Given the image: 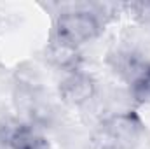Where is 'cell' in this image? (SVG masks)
I'll return each instance as SVG.
<instances>
[{"label": "cell", "mask_w": 150, "mask_h": 149, "mask_svg": "<svg viewBox=\"0 0 150 149\" xmlns=\"http://www.w3.org/2000/svg\"><path fill=\"white\" fill-rule=\"evenodd\" d=\"M49 58L63 69H75L79 65V60H80L77 47L63 44L59 40H54V44L49 47Z\"/></svg>", "instance_id": "cell-5"}, {"label": "cell", "mask_w": 150, "mask_h": 149, "mask_svg": "<svg viewBox=\"0 0 150 149\" xmlns=\"http://www.w3.org/2000/svg\"><path fill=\"white\" fill-rule=\"evenodd\" d=\"M133 95L140 102L150 98V65H143L138 69L133 79Z\"/></svg>", "instance_id": "cell-6"}, {"label": "cell", "mask_w": 150, "mask_h": 149, "mask_svg": "<svg viewBox=\"0 0 150 149\" xmlns=\"http://www.w3.org/2000/svg\"><path fill=\"white\" fill-rule=\"evenodd\" d=\"M94 90H96L94 81L89 75L80 74V72L70 74L59 84L61 98L67 104H72V105H80V104L87 102L94 95Z\"/></svg>", "instance_id": "cell-4"}, {"label": "cell", "mask_w": 150, "mask_h": 149, "mask_svg": "<svg viewBox=\"0 0 150 149\" xmlns=\"http://www.w3.org/2000/svg\"><path fill=\"white\" fill-rule=\"evenodd\" d=\"M142 135V121L136 114L126 112L110 117L94 137L96 149H131Z\"/></svg>", "instance_id": "cell-1"}, {"label": "cell", "mask_w": 150, "mask_h": 149, "mask_svg": "<svg viewBox=\"0 0 150 149\" xmlns=\"http://www.w3.org/2000/svg\"><path fill=\"white\" fill-rule=\"evenodd\" d=\"M56 40L79 47L84 42H89L100 34V23L94 14L86 11H70L58 16L56 25Z\"/></svg>", "instance_id": "cell-2"}, {"label": "cell", "mask_w": 150, "mask_h": 149, "mask_svg": "<svg viewBox=\"0 0 150 149\" xmlns=\"http://www.w3.org/2000/svg\"><path fill=\"white\" fill-rule=\"evenodd\" d=\"M0 142L7 149H49L47 140L38 132L16 119L0 123Z\"/></svg>", "instance_id": "cell-3"}]
</instances>
